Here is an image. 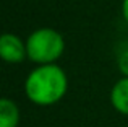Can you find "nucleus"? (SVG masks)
Masks as SVG:
<instances>
[{"instance_id": "f257e3e1", "label": "nucleus", "mask_w": 128, "mask_h": 127, "mask_svg": "<svg viewBox=\"0 0 128 127\" xmlns=\"http://www.w3.org/2000/svg\"><path fill=\"white\" fill-rule=\"evenodd\" d=\"M68 91V77L57 64L36 65L24 80L26 98L36 106H54Z\"/></svg>"}, {"instance_id": "f03ea898", "label": "nucleus", "mask_w": 128, "mask_h": 127, "mask_svg": "<svg viewBox=\"0 0 128 127\" xmlns=\"http://www.w3.org/2000/svg\"><path fill=\"white\" fill-rule=\"evenodd\" d=\"M26 49L36 65L55 64L65 52V38L54 28H38L26 38Z\"/></svg>"}, {"instance_id": "7ed1b4c3", "label": "nucleus", "mask_w": 128, "mask_h": 127, "mask_svg": "<svg viewBox=\"0 0 128 127\" xmlns=\"http://www.w3.org/2000/svg\"><path fill=\"white\" fill-rule=\"evenodd\" d=\"M0 55L6 64H21L28 59L26 41H23L18 34L3 33L0 38Z\"/></svg>"}, {"instance_id": "20e7f679", "label": "nucleus", "mask_w": 128, "mask_h": 127, "mask_svg": "<svg viewBox=\"0 0 128 127\" xmlns=\"http://www.w3.org/2000/svg\"><path fill=\"white\" fill-rule=\"evenodd\" d=\"M110 104L117 112L128 116V77H122L110 90Z\"/></svg>"}, {"instance_id": "39448f33", "label": "nucleus", "mask_w": 128, "mask_h": 127, "mask_svg": "<svg viewBox=\"0 0 128 127\" xmlns=\"http://www.w3.org/2000/svg\"><path fill=\"white\" fill-rule=\"evenodd\" d=\"M20 108L13 99H0V127H18L20 125Z\"/></svg>"}, {"instance_id": "423d86ee", "label": "nucleus", "mask_w": 128, "mask_h": 127, "mask_svg": "<svg viewBox=\"0 0 128 127\" xmlns=\"http://www.w3.org/2000/svg\"><path fill=\"white\" fill-rule=\"evenodd\" d=\"M117 67L123 77H128V47L123 49L117 57Z\"/></svg>"}, {"instance_id": "0eeeda50", "label": "nucleus", "mask_w": 128, "mask_h": 127, "mask_svg": "<svg viewBox=\"0 0 128 127\" xmlns=\"http://www.w3.org/2000/svg\"><path fill=\"white\" fill-rule=\"evenodd\" d=\"M122 16L128 25V0H122Z\"/></svg>"}]
</instances>
